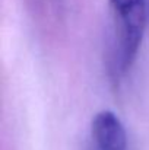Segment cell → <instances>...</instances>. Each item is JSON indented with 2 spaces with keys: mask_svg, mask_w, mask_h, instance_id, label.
Listing matches in <instances>:
<instances>
[{
  "mask_svg": "<svg viewBox=\"0 0 149 150\" xmlns=\"http://www.w3.org/2000/svg\"><path fill=\"white\" fill-rule=\"evenodd\" d=\"M115 44L113 64L118 74H124L133 64L142 42L148 18V0H110Z\"/></svg>",
  "mask_w": 149,
  "mask_h": 150,
  "instance_id": "1",
  "label": "cell"
},
{
  "mask_svg": "<svg viewBox=\"0 0 149 150\" xmlns=\"http://www.w3.org/2000/svg\"><path fill=\"white\" fill-rule=\"evenodd\" d=\"M92 137L98 150H126L127 136L118 117L111 111L98 112L91 124Z\"/></svg>",
  "mask_w": 149,
  "mask_h": 150,
  "instance_id": "2",
  "label": "cell"
},
{
  "mask_svg": "<svg viewBox=\"0 0 149 150\" xmlns=\"http://www.w3.org/2000/svg\"><path fill=\"white\" fill-rule=\"evenodd\" d=\"M148 16H149V0H148Z\"/></svg>",
  "mask_w": 149,
  "mask_h": 150,
  "instance_id": "3",
  "label": "cell"
}]
</instances>
